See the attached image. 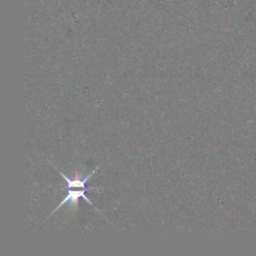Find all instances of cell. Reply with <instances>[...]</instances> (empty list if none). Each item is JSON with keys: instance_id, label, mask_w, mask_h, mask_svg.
<instances>
[{"instance_id": "obj_1", "label": "cell", "mask_w": 256, "mask_h": 256, "mask_svg": "<svg viewBox=\"0 0 256 256\" xmlns=\"http://www.w3.org/2000/svg\"><path fill=\"white\" fill-rule=\"evenodd\" d=\"M98 168L99 167H96V169H94L90 174L86 175L84 178H81L79 175H77L74 178H69L63 172L60 171L61 177L67 183V187H66L67 195L63 198V200L59 203V205L52 211L51 214L55 213L57 210H59L66 203H69V207H72V208L76 209L78 207V201H79L80 198H83L87 203H89L90 205L93 206V203L90 201V199L86 197V192L89 191V190L98 189V188L97 187H89V186H87V182L96 173Z\"/></svg>"}]
</instances>
